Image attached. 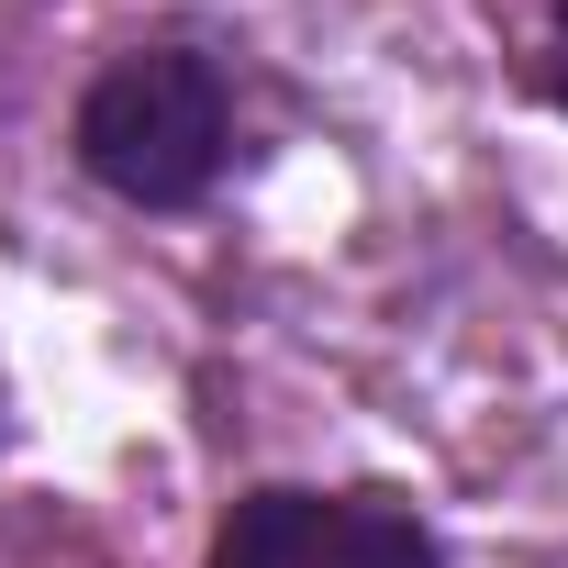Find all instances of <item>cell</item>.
Here are the masks:
<instances>
[{"label":"cell","mask_w":568,"mask_h":568,"mask_svg":"<svg viewBox=\"0 0 568 568\" xmlns=\"http://www.w3.org/2000/svg\"><path fill=\"white\" fill-rule=\"evenodd\" d=\"M68 156L123 212H201L223 190V168H234V79H223V57L212 45H123L79 90Z\"/></svg>","instance_id":"6da1fadb"},{"label":"cell","mask_w":568,"mask_h":568,"mask_svg":"<svg viewBox=\"0 0 568 568\" xmlns=\"http://www.w3.org/2000/svg\"><path fill=\"white\" fill-rule=\"evenodd\" d=\"M201 568H446L435 524L402 490H324V479H256L223 501Z\"/></svg>","instance_id":"7a4b0ae2"},{"label":"cell","mask_w":568,"mask_h":568,"mask_svg":"<svg viewBox=\"0 0 568 568\" xmlns=\"http://www.w3.org/2000/svg\"><path fill=\"white\" fill-rule=\"evenodd\" d=\"M535 90H546V112H568V0L546 12V45H535Z\"/></svg>","instance_id":"3957f363"}]
</instances>
